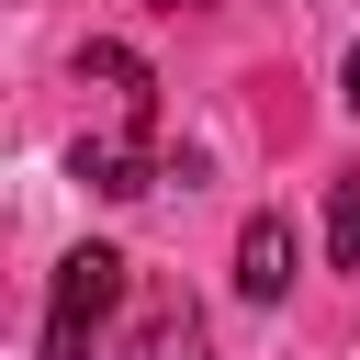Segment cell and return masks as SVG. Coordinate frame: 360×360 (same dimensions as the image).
I'll return each instance as SVG.
<instances>
[{"label":"cell","mask_w":360,"mask_h":360,"mask_svg":"<svg viewBox=\"0 0 360 360\" xmlns=\"http://www.w3.org/2000/svg\"><path fill=\"white\" fill-rule=\"evenodd\" d=\"M79 90H90V124H79L68 169L101 202L158 191V79H146V56L135 45H79Z\"/></svg>","instance_id":"1"},{"label":"cell","mask_w":360,"mask_h":360,"mask_svg":"<svg viewBox=\"0 0 360 360\" xmlns=\"http://www.w3.org/2000/svg\"><path fill=\"white\" fill-rule=\"evenodd\" d=\"M112 304H124V259L112 248H68L56 259V292H45V360H90L101 349V326H112Z\"/></svg>","instance_id":"2"},{"label":"cell","mask_w":360,"mask_h":360,"mask_svg":"<svg viewBox=\"0 0 360 360\" xmlns=\"http://www.w3.org/2000/svg\"><path fill=\"white\" fill-rule=\"evenodd\" d=\"M281 281H292V225L281 214H248L236 225V292L248 304H281Z\"/></svg>","instance_id":"3"},{"label":"cell","mask_w":360,"mask_h":360,"mask_svg":"<svg viewBox=\"0 0 360 360\" xmlns=\"http://www.w3.org/2000/svg\"><path fill=\"white\" fill-rule=\"evenodd\" d=\"M124 360H214V349H202V326L169 304V315H146V326H135V349H124Z\"/></svg>","instance_id":"4"},{"label":"cell","mask_w":360,"mask_h":360,"mask_svg":"<svg viewBox=\"0 0 360 360\" xmlns=\"http://www.w3.org/2000/svg\"><path fill=\"white\" fill-rule=\"evenodd\" d=\"M326 248H338V270H360V180H338V202H326Z\"/></svg>","instance_id":"5"},{"label":"cell","mask_w":360,"mask_h":360,"mask_svg":"<svg viewBox=\"0 0 360 360\" xmlns=\"http://www.w3.org/2000/svg\"><path fill=\"white\" fill-rule=\"evenodd\" d=\"M338 101H349V112H360V45H349V68H338Z\"/></svg>","instance_id":"6"}]
</instances>
